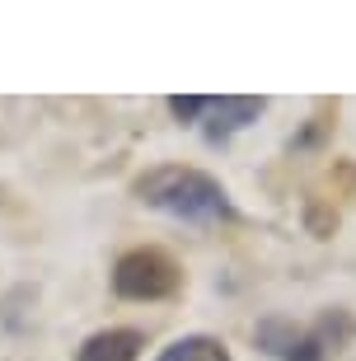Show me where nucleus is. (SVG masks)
Masks as SVG:
<instances>
[{
    "label": "nucleus",
    "mask_w": 356,
    "mask_h": 361,
    "mask_svg": "<svg viewBox=\"0 0 356 361\" xmlns=\"http://www.w3.org/2000/svg\"><path fill=\"white\" fill-rule=\"evenodd\" d=\"M202 104H207L202 94H173V99H169V113L178 122H197L202 118Z\"/></svg>",
    "instance_id": "0eeeda50"
},
{
    "label": "nucleus",
    "mask_w": 356,
    "mask_h": 361,
    "mask_svg": "<svg viewBox=\"0 0 356 361\" xmlns=\"http://www.w3.org/2000/svg\"><path fill=\"white\" fill-rule=\"evenodd\" d=\"M141 348H145L141 329H99L80 343L75 361H136Z\"/></svg>",
    "instance_id": "39448f33"
},
{
    "label": "nucleus",
    "mask_w": 356,
    "mask_h": 361,
    "mask_svg": "<svg viewBox=\"0 0 356 361\" xmlns=\"http://www.w3.org/2000/svg\"><path fill=\"white\" fill-rule=\"evenodd\" d=\"M155 361H230V348L211 334H188V338H173Z\"/></svg>",
    "instance_id": "423d86ee"
},
{
    "label": "nucleus",
    "mask_w": 356,
    "mask_h": 361,
    "mask_svg": "<svg viewBox=\"0 0 356 361\" xmlns=\"http://www.w3.org/2000/svg\"><path fill=\"white\" fill-rule=\"evenodd\" d=\"M178 281H183V272L164 249H132L113 268V291L122 300H164L178 291Z\"/></svg>",
    "instance_id": "f03ea898"
},
{
    "label": "nucleus",
    "mask_w": 356,
    "mask_h": 361,
    "mask_svg": "<svg viewBox=\"0 0 356 361\" xmlns=\"http://www.w3.org/2000/svg\"><path fill=\"white\" fill-rule=\"evenodd\" d=\"M253 343L272 361H324L329 357L324 329H300V324L286 319V314H267V319L253 329Z\"/></svg>",
    "instance_id": "7ed1b4c3"
},
{
    "label": "nucleus",
    "mask_w": 356,
    "mask_h": 361,
    "mask_svg": "<svg viewBox=\"0 0 356 361\" xmlns=\"http://www.w3.org/2000/svg\"><path fill=\"white\" fill-rule=\"evenodd\" d=\"M267 113V99H253V94H225V99H207L202 104V132L211 146H225L235 132H244L249 122H258Z\"/></svg>",
    "instance_id": "20e7f679"
},
{
    "label": "nucleus",
    "mask_w": 356,
    "mask_h": 361,
    "mask_svg": "<svg viewBox=\"0 0 356 361\" xmlns=\"http://www.w3.org/2000/svg\"><path fill=\"white\" fill-rule=\"evenodd\" d=\"M136 202L150 207V212H164L173 221H188V226H221V221H235V202L216 183L211 174H202L192 164H159L150 174L136 178Z\"/></svg>",
    "instance_id": "f257e3e1"
}]
</instances>
